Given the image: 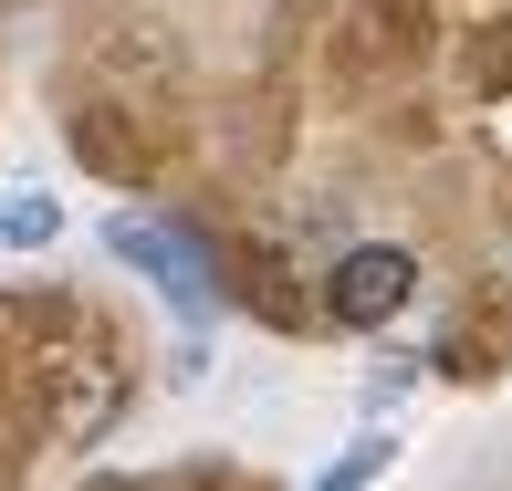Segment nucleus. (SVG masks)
I'll return each mask as SVG.
<instances>
[{
	"label": "nucleus",
	"instance_id": "obj_1",
	"mask_svg": "<svg viewBox=\"0 0 512 491\" xmlns=\"http://www.w3.org/2000/svg\"><path fill=\"white\" fill-rule=\"evenodd\" d=\"M408 293H418V262H408L398 241H356L335 272H324V314H335V324H356V335L398 324V314H408Z\"/></svg>",
	"mask_w": 512,
	"mask_h": 491
},
{
	"label": "nucleus",
	"instance_id": "obj_2",
	"mask_svg": "<svg viewBox=\"0 0 512 491\" xmlns=\"http://www.w3.org/2000/svg\"><path fill=\"white\" fill-rule=\"evenodd\" d=\"M105 241L126 251L136 272H157V283H168L178 303H209V251L189 241V230H168V220H115Z\"/></svg>",
	"mask_w": 512,
	"mask_h": 491
},
{
	"label": "nucleus",
	"instance_id": "obj_3",
	"mask_svg": "<svg viewBox=\"0 0 512 491\" xmlns=\"http://www.w3.org/2000/svg\"><path fill=\"white\" fill-rule=\"evenodd\" d=\"M53 230H63V199H42V189L0 199V251H42Z\"/></svg>",
	"mask_w": 512,
	"mask_h": 491
},
{
	"label": "nucleus",
	"instance_id": "obj_4",
	"mask_svg": "<svg viewBox=\"0 0 512 491\" xmlns=\"http://www.w3.org/2000/svg\"><path fill=\"white\" fill-rule=\"evenodd\" d=\"M377 471H387V439H356V450H345V460H335V471H324L314 491H366Z\"/></svg>",
	"mask_w": 512,
	"mask_h": 491
},
{
	"label": "nucleus",
	"instance_id": "obj_5",
	"mask_svg": "<svg viewBox=\"0 0 512 491\" xmlns=\"http://www.w3.org/2000/svg\"><path fill=\"white\" fill-rule=\"evenodd\" d=\"M84 491H136V481H84Z\"/></svg>",
	"mask_w": 512,
	"mask_h": 491
}]
</instances>
